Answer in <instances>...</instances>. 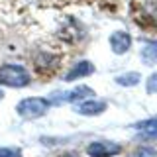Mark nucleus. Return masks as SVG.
<instances>
[{
  "label": "nucleus",
  "mask_w": 157,
  "mask_h": 157,
  "mask_svg": "<svg viewBox=\"0 0 157 157\" xmlns=\"http://www.w3.org/2000/svg\"><path fill=\"white\" fill-rule=\"evenodd\" d=\"M29 73L22 65H2L0 67V85L12 86V88H22L29 85Z\"/></svg>",
  "instance_id": "f257e3e1"
},
{
  "label": "nucleus",
  "mask_w": 157,
  "mask_h": 157,
  "mask_svg": "<svg viewBox=\"0 0 157 157\" xmlns=\"http://www.w3.org/2000/svg\"><path fill=\"white\" fill-rule=\"evenodd\" d=\"M18 114L26 120H33V118L43 116L49 110V100L41 96H32V98H24L22 102H18L16 106Z\"/></svg>",
  "instance_id": "f03ea898"
},
{
  "label": "nucleus",
  "mask_w": 157,
  "mask_h": 157,
  "mask_svg": "<svg viewBox=\"0 0 157 157\" xmlns=\"http://www.w3.org/2000/svg\"><path fill=\"white\" fill-rule=\"evenodd\" d=\"M122 151V145L116 141H108V140H100V141H92L86 147L88 157H112L118 155Z\"/></svg>",
  "instance_id": "7ed1b4c3"
},
{
  "label": "nucleus",
  "mask_w": 157,
  "mask_h": 157,
  "mask_svg": "<svg viewBox=\"0 0 157 157\" xmlns=\"http://www.w3.org/2000/svg\"><path fill=\"white\" fill-rule=\"evenodd\" d=\"M108 41H110V47L116 55H124L128 49L132 47V36L128 32H114Z\"/></svg>",
  "instance_id": "20e7f679"
},
{
  "label": "nucleus",
  "mask_w": 157,
  "mask_h": 157,
  "mask_svg": "<svg viewBox=\"0 0 157 157\" xmlns=\"http://www.w3.org/2000/svg\"><path fill=\"white\" fill-rule=\"evenodd\" d=\"M106 110V102L102 100H81L77 104V112L82 116H98Z\"/></svg>",
  "instance_id": "39448f33"
},
{
  "label": "nucleus",
  "mask_w": 157,
  "mask_h": 157,
  "mask_svg": "<svg viewBox=\"0 0 157 157\" xmlns=\"http://www.w3.org/2000/svg\"><path fill=\"white\" fill-rule=\"evenodd\" d=\"M94 73V65L90 61H78L75 67L65 75V81L71 82V81H77V78H82V77H88Z\"/></svg>",
  "instance_id": "423d86ee"
},
{
  "label": "nucleus",
  "mask_w": 157,
  "mask_h": 157,
  "mask_svg": "<svg viewBox=\"0 0 157 157\" xmlns=\"http://www.w3.org/2000/svg\"><path fill=\"white\" fill-rule=\"evenodd\" d=\"M92 94H94V90H92V88H88V86H77V88H73L71 92H65V96H63L61 100L77 102V100H85V98L92 96Z\"/></svg>",
  "instance_id": "0eeeda50"
},
{
  "label": "nucleus",
  "mask_w": 157,
  "mask_h": 157,
  "mask_svg": "<svg viewBox=\"0 0 157 157\" xmlns=\"http://www.w3.org/2000/svg\"><path fill=\"white\" fill-rule=\"evenodd\" d=\"M141 59L145 65H157V41L145 43L141 49Z\"/></svg>",
  "instance_id": "6e6552de"
},
{
  "label": "nucleus",
  "mask_w": 157,
  "mask_h": 157,
  "mask_svg": "<svg viewBox=\"0 0 157 157\" xmlns=\"http://www.w3.org/2000/svg\"><path fill=\"white\" fill-rule=\"evenodd\" d=\"M136 128L140 132H144L145 136H149V137H157V118H149V120H145V122H140Z\"/></svg>",
  "instance_id": "1a4fd4ad"
},
{
  "label": "nucleus",
  "mask_w": 157,
  "mask_h": 157,
  "mask_svg": "<svg viewBox=\"0 0 157 157\" xmlns=\"http://www.w3.org/2000/svg\"><path fill=\"white\" fill-rule=\"evenodd\" d=\"M140 78H141L140 73L132 71V73H126V75L116 77V82H118V85H122V86H136L137 82H140Z\"/></svg>",
  "instance_id": "9d476101"
},
{
  "label": "nucleus",
  "mask_w": 157,
  "mask_h": 157,
  "mask_svg": "<svg viewBox=\"0 0 157 157\" xmlns=\"http://www.w3.org/2000/svg\"><path fill=\"white\" fill-rule=\"evenodd\" d=\"M145 90L149 94H157V73H153L149 78H147V85H145Z\"/></svg>",
  "instance_id": "9b49d317"
},
{
  "label": "nucleus",
  "mask_w": 157,
  "mask_h": 157,
  "mask_svg": "<svg viewBox=\"0 0 157 157\" xmlns=\"http://www.w3.org/2000/svg\"><path fill=\"white\" fill-rule=\"evenodd\" d=\"M134 157H157V151L153 147H140Z\"/></svg>",
  "instance_id": "f8f14e48"
},
{
  "label": "nucleus",
  "mask_w": 157,
  "mask_h": 157,
  "mask_svg": "<svg viewBox=\"0 0 157 157\" xmlns=\"http://www.w3.org/2000/svg\"><path fill=\"white\" fill-rule=\"evenodd\" d=\"M0 98H2V92H0Z\"/></svg>",
  "instance_id": "ddd939ff"
}]
</instances>
